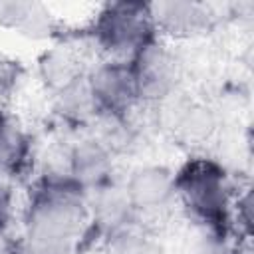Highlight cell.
Returning a JSON list of instances; mask_svg holds the SVG:
<instances>
[{
	"label": "cell",
	"instance_id": "8992f818",
	"mask_svg": "<svg viewBox=\"0 0 254 254\" xmlns=\"http://www.w3.org/2000/svg\"><path fill=\"white\" fill-rule=\"evenodd\" d=\"M135 216H159L177 200L175 175L163 165H141L123 181Z\"/></svg>",
	"mask_w": 254,
	"mask_h": 254
},
{
	"label": "cell",
	"instance_id": "d6986e66",
	"mask_svg": "<svg viewBox=\"0 0 254 254\" xmlns=\"http://www.w3.org/2000/svg\"><path fill=\"white\" fill-rule=\"evenodd\" d=\"M12 214V194L8 189V181L0 177V230L6 226Z\"/></svg>",
	"mask_w": 254,
	"mask_h": 254
},
{
	"label": "cell",
	"instance_id": "7c38bea8",
	"mask_svg": "<svg viewBox=\"0 0 254 254\" xmlns=\"http://www.w3.org/2000/svg\"><path fill=\"white\" fill-rule=\"evenodd\" d=\"M54 111L67 123L73 125H91L99 115V107L93 99V93L85 81V75L67 85L65 89L54 93Z\"/></svg>",
	"mask_w": 254,
	"mask_h": 254
},
{
	"label": "cell",
	"instance_id": "ffe728a7",
	"mask_svg": "<svg viewBox=\"0 0 254 254\" xmlns=\"http://www.w3.org/2000/svg\"><path fill=\"white\" fill-rule=\"evenodd\" d=\"M2 117H4V115H2V113H0V119H2Z\"/></svg>",
	"mask_w": 254,
	"mask_h": 254
},
{
	"label": "cell",
	"instance_id": "30bf717a",
	"mask_svg": "<svg viewBox=\"0 0 254 254\" xmlns=\"http://www.w3.org/2000/svg\"><path fill=\"white\" fill-rule=\"evenodd\" d=\"M40 83L54 95L85 75L81 58L71 46H54L42 52L36 64Z\"/></svg>",
	"mask_w": 254,
	"mask_h": 254
},
{
	"label": "cell",
	"instance_id": "9a60e30c",
	"mask_svg": "<svg viewBox=\"0 0 254 254\" xmlns=\"http://www.w3.org/2000/svg\"><path fill=\"white\" fill-rule=\"evenodd\" d=\"M218 127L216 113L204 105V103H187L183 113L179 115L177 123L173 125V131L177 137L189 145H198L208 141Z\"/></svg>",
	"mask_w": 254,
	"mask_h": 254
},
{
	"label": "cell",
	"instance_id": "52a82bcc",
	"mask_svg": "<svg viewBox=\"0 0 254 254\" xmlns=\"http://www.w3.org/2000/svg\"><path fill=\"white\" fill-rule=\"evenodd\" d=\"M65 165L71 181L89 192L113 181V153L103 147L95 137H83L73 143L65 153Z\"/></svg>",
	"mask_w": 254,
	"mask_h": 254
},
{
	"label": "cell",
	"instance_id": "ba28073f",
	"mask_svg": "<svg viewBox=\"0 0 254 254\" xmlns=\"http://www.w3.org/2000/svg\"><path fill=\"white\" fill-rule=\"evenodd\" d=\"M85 210L87 220L103 234L137 218L125 185L117 179L85 192Z\"/></svg>",
	"mask_w": 254,
	"mask_h": 254
},
{
	"label": "cell",
	"instance_id": "8fae6325",
	"mask_svg": "<svg viewBox=\"0 0 254 254\" xmlns=\"http://www.w3.org/2000/svg\"><path fill=\"white\" fill-rule=\"evenodd\" d=\"M0 24L26 38L44 40L52 36L54 16L36 2H0Z\"/></svg>",
	"mask_w": 254,
	"mask_h": 254
},
{
	"label": "cell",
	"instance_id": "9c48e42d",
	"mask_svg": "<svg viewBox=\"0 0 254 254\" xmlns=\"http://www.w3.org/2000/svg\"><path fill=\"white\" fill-rule=\"evenodd\" d=\"M155 32L171 38H189L200 34L212 22V14L206 4L190 0H169L149 4Z\"/></svg>",
	"mask_w": 254,
	"mask_h": 254
},
{
	"label": "cell",
	"instance_id": "ac0fdd59",
	"mask_svg": "<svg viewBox=\"0 0 254 254\" xmlns=\"http://www.w3.org/2000/svg\"><path fill=\"white\" fill-rule=\"evenodd\" d=\"M18 79H20L18 65H14V62H0V93L12 91Z\"/></svg>",
	"mask_w": 254,
	"mask_h": 254
},
{
	"label": "cell",
	"instance_id": "6da1fadb",
	"mask_svg": "<svg viewBox=\"0 0 254 254\" xmlns=\"http://www.w3.org/2000/svg\"><path fill=\"white\" fill-rule=\"evenodd\" d=\"M85 222V192L71 181L67 171H46L24 218L28 252L67 254L81 238Z\"/></svg>",
	"mask_w": 254,
	"mask_h": 254
},
{
	"label": "cell",
	"instance_id": "7a4b0ae2",
	"mask_svg": "<svg viewBox=\"0 0 254 254\" xmlns=\"http://www.w3.org/2000/svg\"><path fill=\"white\" fill-rule=\"evenodd\" d=\"M177 200L189 210L192 222L224 230L232 196L224 169L210 159H192L175 175Z\"/></svg>",
	"mask_w": 254,
	"mask_h": 254
},
{
	"label": "cell",
	"instance_id": "5b68a950",
	"mask_svg": "<svg viewBox=\"0 0 254 254\" xmlns=\"http://www.w3.org/2000/svg\"><path fill=\"white\" fill-rule=\"evenodd\" d=\"M85 81L93 93L99 113L127 115L139 103L131 65L125 62L103 58L85 71Z\"/></svg>",
	"mask_w": 254,
	"mask_h": 254
},
{
	"label": "cell",
	"instance_id": "5bb4252c",
	"mask_svg": "<svg viewBox=\"0 0 254 254\" xmlns=\"http://www.w3.org/2000/svg\"><path fill=\"white\" fill-rule=\"evenodd\" d=\"M105 254H157V242L139 218L103 234Z\"/></svg>",
	"mask_w": 254,
	"mask_h": 254
},
{
	"label": "cell",
	"instance_id": "e0dca14e",
	"mask_svg": "<svg viewBox=\"0 0 254 254\" xmlns=\"http://www.w3.org/2000/svg\"><path fill=\"white\" fill-rule=\"evenodd\" d=\"M234 210H236V220H240L238 224L250 232L252 226V194L250 189H246L242 194H238V198L234 200Z\"/></svg>",
	"mask_w": 254,
	"mask_h": 254
},
{
	"label": "cell",
	"instance_id": "4fadbf2b",
	"mask_svg": "<svg viewBox=\"0 0 254 254\" xmlns=\"http://www.w3.org/2000/svg\"><path fill=\"white\" fill-rule=\"evenodd\" d=\"M30 155V139L26 131L10 117L0 119V177L10 179L26 163Z\"/></svg>",
	"mask_w": 254,
	"mask_h": 254
},
{
	"label": "cell",
	"instance_id": "277c9868",
	"mask_svg": "<svg viewBox=\"0 0 254 254\" xmlns=\"http://www.w3.org/2000/svg\"><path fill=\"white\" fill-rule=\"evenodd\" d=\"M139 103L157 105L177 93L181 79V62L177 54L157 38L145 44L129 62Z\"/></svg>",
	"mask_w": 254,
	"mask_h": 254
},
{
	"label": "cell",
	"instance_id": "3957f363",
	"mask_svg": "<svg viewBox=\"0 0 254 254\" xmlns=\"http://www.w3.org/2000/svg\"><path fill=\"white\" fill-rule=\"evenodd\" d=\"M93 44L105 60L129 64L135 54L157 38L149 4L111 2L93 18Z\"/></svg>",
	"mask_w": 254,
	"mask_h": 254
},
{
	"label": "cell",
	"instance_id": "2e32d148",
	"mask_svg": "<svg viewBox=\"0 0 254 254\" xmlns=\"http://www.w3.org/2000/svg\"><path fill=\"white\" fill-rule=\"evenodd\" d=\"M187 254H228L224 230L206 224H196L192 234H189Z\"/></svg>",
	"mask_w": 254,
	"mask_h": 254
}]
</instances>
